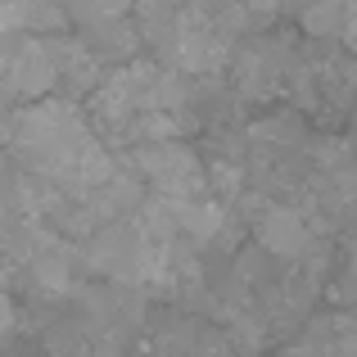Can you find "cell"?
Segmentation results:
<instances>
[{
	"instance_id": "obj_1",
	"label": "cell",
	"mask_w": 357,
	"mask_h": 357,
	"mask_svg": "<svg viewBox=\"0 0 357 357\" xmlns=\"http://www.w3.org/2000/svg\"><path fill=\"white\" fill-rule=\"evenodd\" d=\"M136 158V172L154 185L163 199H204L208 195V167L204 158L195 154L190 145L181 140H149V145H136L131 149Z\"/></svg>"
},
{
	"instance_id": "obj_2",
	"label": "cell",
	"mask_w": 357,
	"mask_h": 357,
	"mask_svg": "<svg viewBox=\"0 0 357 357\" xmlns=\"http://www.w3.org/2000/svg\"><path fill=\"white\" fill-rule=\"evenodd\" d=\"M54 54L45 36L18 32L9 45H0V91L23 100H45L54 91Z\"/></svg>"
},
{
	"instance_id": "obj_3",
	"label": "cell",
	"mask_w": 357,
	"mask_h": 357,
	"mask_svg": "<svg viewBox=\"0 0 357 357\" xmlns=\"http://www.w3.org/2000/svg\"><path fill=\"white\" fill-rule=\"evenodd\" d=\"M253 236H258V244L271 253V258H285V262L307 258L312 244H317L312 218H307L303 208H289V204H271V208H262L258 222H253Z\"/></svg>"
},
{
	"instance_id": "obj_4",
	"label": "cell",
	"mask_w": 357,
	"mask_h": 357,
	"mask_svg": "<svg viewBox=\"0 0 357 357\" xmlns=\"http://www.w3.org/2000/svg\"><path fill=\"white\" fill-rule=\"evenodd\" d=\"M240 91L244 96H271V91H280V82H285L289 73V54L285 45L276 41H249L240 50Z\"/></svg>"
},
{
	"instance_id": "obj_5",
	"label": "cell",
	"mask_w": 357,
	"mask_h": 357,
	"mask_svg": "<svg viewBox=\"0 0 357 357\" xmlns=\"http://www.w3.org/2000/svg\"><path fill=\"white\" fill-rule=\"evenodd\" d=\"M289 357H357V317H326L317 321L303 340L294 344Z\"/></svg>"
},
{
	"instance_id": "obj_6",
	"label": "cell",
	"mask_w": 357,
	"mask_h": 357,
	"mask_svg": "<svg viewBox=\"0 0 357 357\" xmlns=\"http://www.w3.org/2000/svg\"><path fill=\"white\" fill-rule=\"evenodd\" d=\"M54 54V77L73 91V96H91L100 82V59L86 41H50Z\"/></svg>"
},
{
	"instance_id": "obj_7",
	"label": "cell",
	"mask_w": 357,
	"mask_h": 357,
	"mask_svg": "<svg viewBox=\"0 0 357 357\" xmlns=\"http://www.w3.org/2000/svg\"><path fill=\"white\" fill-rule=\"evenodd\" d=\"M258 145H267V149H289V145H298L303 140V122L298 118H262V122H253V131H249Z\"/></svg>"
},
{
	"instance_id": "obj_8",
	"label": "cell",
	"mask_w": 357,
	"mask_h": 357,
	"mask_svg": "<svg viewBox=\"0 0 357 357\" xmlns=\"http://www.w3.org/2000/svg\"><path fill=\"white\" fill-rule=\"evenodd\" d=\"M303 27L312 36H340L344 0H307V5H303Z\"/></svg>"
},
{
	"instance_id": "obj_9",
	"label": "cell",
	"mask_w": 357,
	"mask_h": 357,
	"mask_svg": "<svg viewBox=\"0 0 357 357\" xmlns=\"http://www.w3.org/2000/svg\"><path fill=\"white\" fill-rule=\"evenodd\" d=\"M340 36L349 41V50L357 54V0H344V27H340Z\"/></svg>"
},
{
	"instance_id": "obj_10",
	"label": "cell",
	"mask_w": 357,
	"mask_h": 357,
	"mask_svg": "<svg viewBox=\"0 0 357 357\" xmlns=\"http://www.w3.org/2000/svg\"><path fill=\"white\" fill-rule=\"evenodd\" d=\"M14 326V298H9V280H5V271H0V335Z\"/></svg>"
}]
</instances>
